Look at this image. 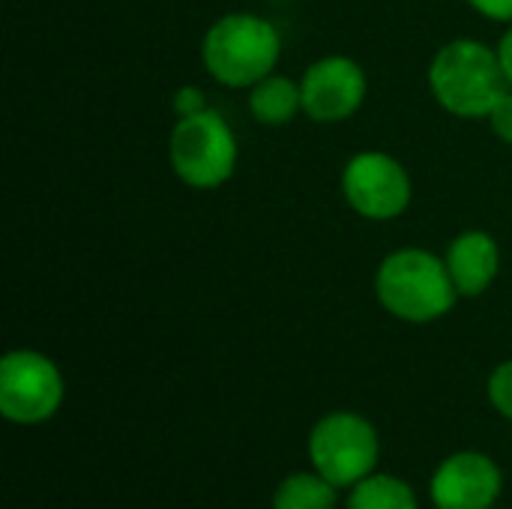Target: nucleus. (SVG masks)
<instances>
[{"mask_svg": "<svg viewBox=\"0 0 512 509\" xmlns=\"http://www.w3.org/2000/svg\"><path fill=\"white\" fill-rule=\"evenodd\" d=\"M465 3L489 21L512 24V0H465Z\"/></svg>", "mask_w": 512, "mask_h": 509, "instance_id": "nucleus-17", "label": "nucleus"}, {"mask_svg": "<svg viewBox=\"0 0 512 509\" xmlns=\"http://www.w3.org/2000/svg\"><path fill=\"white\" fill-rule=\"evenodd\" d=\"M273 3H288V0H273Z\"/></svg>", "mask_w": 512, "mask_h": 509, "instance_id": "nucleus-19", "label": "nucleus"}, {"mask_svg": "<svg viewBox=\"0 0 512 509\" xmlns=\"http://www.w3.org/2000/svg\"><path fill=\"white\" fill-rule=\"evenodd\" d=\"M282 57L279 27L258 12H225L201 39L207 75L228 90H249L273 75Z\"/></svg>", "mask_w": 512, "mask_h": 509, "instance_id": "nucleus-3", "label": "nucleus"}, {"mask_svg": "<svg viewBox=\"0 0 512 509\" xmlns=\"http://www.w3.org/2000/svg\"><path fill=\"white\" fill-rule=\"evenodd\" d=\"M303 114L312 123H345L351 120L369 93L366 69L348 54H327L309 63L300 75Z\"/></svg>", "mask_w": 512, "mask_h": 509, "instance_id": "nucleus-8", "label": "nucleus"}, {"mask_svg": "<svg viewBox=\"0 0 512 509\" xmlns=\"http://www.w3.org/2000/svg\"><path fill=\"white\" fill-rule=\"evenodd\" d=\"M504 492L498 462L477 450L447 456L432 474L429 495L438 509H492Z\"/></svg>", "mask_w": 512, "mask_h": 509, "instance_id": "nucleus-9", "label": "nucleus"}, {"mask_svg": "<svg viewBox=\"0 0 512 509\" xmlns=\"http://www.w3.org/2000/svg\"><path fill=\"white\" fill-rule=\"evenodd\" d=\"M348 509H420L414 489L393 474H369L351 486Z\"/></svg>", "mask_w": 512, "mask_h": 509, "instance_id": "nucleus-13", "label": "nucleus"}, {"mask_svg": "<svg viewBox=\"0 0 512 509\" xmlns=\"http://www.w3.org/2000/svg\"><path fill=\"white\" fill-rule=\"evenodd\" d=\"M435 509H438V507H435Z\"/></svg>", "mask_w": 512, "mask_h": 509, "instance_id": "nucleus-20", "label": "nucleus"}, {"mask_svg": "<svg viewBox=\"0 0 512 509\" xmlns=\"http://www.w3.org/2000/svg\"><path fill=\"white\" fill-rule=\"evenodd\" d=\"M381 459V438L375 426L354 411L324 414L309 432V462L333 486H357L375 474Z\"/></svg>", "mask_w": 512, "mask_h": 509, "instance_id": "nucleus-5", "label": "nucleus"}, {"mask_svg": "<svg viewBox=\"0 0 512 509\" xmlns=\"http://www.w3.org/2000/svg\"><path fill=\"white\" fill-rule=\"evenodd\" d=\"M489 126H492V132H495V138H501L504 144H510L512 147V87L495 102V108L489 111Z\"/></svg>", "mask_w": 512, "mask_h": 509, "instance_id": "nucleus-16", "label": "nucleus"}, {"mask_svg": "<svg viewBox=\"0 0 512 509\" xmlns=\"http://www.w3.org/2000/svg\"><path fill=\"white\" fill-rule=\"evenodd\" d=\"M171 108H174V114H177V117H192V114L207 111V108H210V102H207V93H204L201 87H195V84H183V87H177V90H174V96H171Z\"/></svg>", "mask_w": 512, "mask_h": 509, "instance_id": "nucleus-15", "label": "nucleus"}, {"mask_svg": "<svg viewBox=\"0 0 512 509\" xmlns=\"http://www.w3.org/2000/svg\"><path fill=\"white\" fill-rule=\"evenodd\" d=\"M444 264L450 270V279L459 291V297H483L501 276V246L489 231L471 228L450 240L444 252Z\"/></svg>", "mask_w": 512, "mask_h": 509, "instance_id": "nucleus-10", "label": "nucleus"}, {"mask_svg": "<svg viewBox=\"0 0 512 509\" xmlns=\"http://www.w3.org/2000/svg\"><path fill=\"white\" fill-rule=\"evenodd\" d=\"M66 396L57 363L33 348L9 351L0 360V414L15 426L48 423Z\"/></svg>", "mask_w": 512, "mask_h": 509, "instance_id": "nucleus-6", "label": "nucleus"}, {"mask_svg": "<svg viewBox=\"0 0 512 509\" xmlns=\"http://www.w3.org/2000/svg\"><path fill=\"white\" fill-rule=\"evenodd\" d=\"M240 162V141L234 126L213 108L177 117L168 132V165L180 183L198 192L225 186Z\"/></svg>", "mask_w": 512, "mask_h": 509, "instance_id": "nucleus-4", "label": "nucleus"}, {"mask_svg": "<svg viewBox=\"0 0 512 509\" xmlns=\"http://www.w3.org/2000/svg\"><path fill=\"white\" fill-rule=\"evenodd\" d=\"M345 204L369 222H393L414 201L411 171L384 150H360L342 168Z\"/></svg>", "mask_w": 512, "mask_h": 509, "instance_id": "nucleus-7", "label": "nucleus"}, {"mask_svg": "<svg viewBox=\"0 0 512 509\" xmlns=\"http://www.w3.org/2000/svg\"><path fill=\"white\" fill-rule=\"evenodd\" d=\"M339 486L318 471L285 477L273 492V509H336Z\"/></svg>", "mask_w": 512, "mask_h": 509, "instance_id": "nucleus-12", "label": "nucleus"}, {"mask_svg": "<svg viewBox=\"0 0 512 509\" xmlns=\"http://www.w3.org/2000/svg\"><path fill=\"white\" fill-rule=\"evenodd\" d=\"M495 51H498V63L504 69V78H507V84L512 87V24H504V33H501Z\"/></svg>", "mask_w": 512, "mask_h": 509, "instance_id": "nucleus-18", "label": "nucleus"}, {"mask_svg": "<svg viewBox=\"0 0 512 509\" xmlns=\"http://www.w3.org/2000/svg\"><path fill=\"white\" fill-rule=\"evenodd\" d=\"M375 297L396 321L432 324L453 312L462 300L444 255L423 246H405L390 252L375 270Z\"/></svg>", "mask_w": 512, "mask_h": 509, "instance_id": "nucleus-1", "label": "nucleus"}, {"mask_svg": "<svg viewBox=\"0 0 512 509\" xmlns=\"http://www.w3.org/2000/svg\"><path fill=\"white\" fill-rule=\"evenodd\" d=\"M489 402L512 423V360H504L489 375Z\"/></svg>", "mask_w": 512, "mask_h": 509, "instance_id": "nucleus-14", "label": "nucleus"}, {"mask_svg": "<svg viewBox=\"0 0 512 509\" xmlns=\"http://www.w3.org/2000/svg\"><path fill=\"white\" fill-rule=\"evenodd\" d=\"M426 78L435 102L459 120H486L495 102L510 90L498 51L471 36L444 42L435 51Z\"/></svg>", "mask_w": 512, "mask_h": 509, "instance_id": "nucleus-2", "label": "nucleus"}, {"mask_svg": "<svg viewBox=\"0 0 512 509\" xmlns=\"http://www.w3.org/2000/svg\"><path fill=\"white\" fill-rule=\"evenodd\" d=\"M249 114L258 126L267 129H279L294 123L303 114V93H300V81L288 78V75H267L258 84L249 87Z\"/></svg>", "mask_w": 512, "mask_h": 509, "instance_id": "nucleus-11", "label": "nucleus"}]
</instances>
